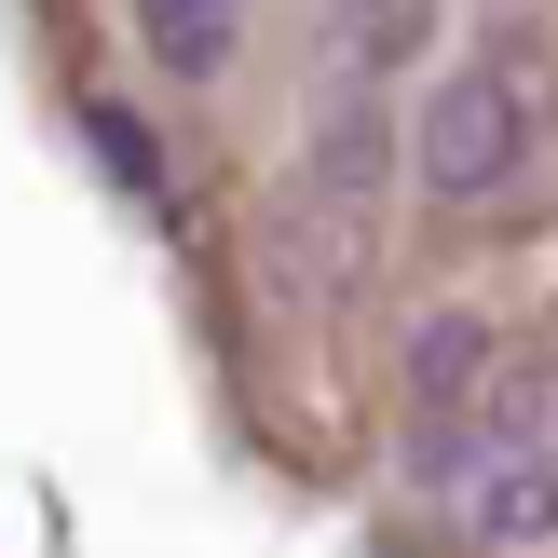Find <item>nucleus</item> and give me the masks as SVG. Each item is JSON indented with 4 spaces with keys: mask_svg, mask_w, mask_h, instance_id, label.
Segmentation results:
<instances>
[{
    "mask_svg": "<svg viewBox=\"0 0 558 558\" xmlns=\"http://www.w3.org/2000/svg\"><path fill=\"white\" fill-rule=\"evenodd\" d=\"M423 41H436V0H341V69L354 82L423 69Z\"/></svg>",
    "mask_w": 558,
    "mask_h": 558,
    "instance_id": "nucleus-7",
    "label": "nucleus"
},
{
    "mask_svg": "<svg viewBox=\"0 0 558 558\" xmlns=\"http://www.w3.org/2000/svg\"><path fill=\"white\" fill-rule=\"evenodd\" d=\"M532 109H545V54H477V69L423 82V123H409V178L423 205H490L532 163Z\"/></svg>",
    "mask_w": 558,
    "mask_h": 558,
    "instance_id": "nucleus-1",
    "label": "nucleus"
},
{
    "mask_svg": "<svg viewBox=\"0 0 558 558\" xmlns=\"http://www.w3.org/2000/svg\"><path fill=\"white\" fill-rule=\"evenodd\" d=\"M463 532L490 558H545L558 545V463H477L463 477Z\"/></svg>",
    "mask_w": 558,
    "mask_h": 558,
    "instance_id": "nucleus-3",
    "label": "nucleus"
},
{
    "mask_svg": "<svg viewBox=\"0 0 558 558\" xmlns=\"http://www.w3.org/2000/svg\"><path fill=\"white\" fill-rule=\"evenodd\" d=\"M477 450L490 463H558V354H505V368H490Z\"/></svg>",
    "mask_w": 558,
    "mask_h": 558,
    "instance_id": "nucleus-5",
    "label": "nucleus"
},
{
    "mask_svg": "<svg viewBox=\"0 0 558 558\" xmlns=\"http://www.w3.org/2000/svg\"><path fill=\"white\" fill-rule=\"evenodd\" d=\"M490 368H505V354H490L477 314H423L409 327V409H423V423H463V409L490 396Z\"/></svg>",
    "mask_w": 558,
    "mask_h": 558,
    "instance_id": "nucleus-4",
    "label": "nucleus"
},
{
    "mask_svg": "<svg viewBox=\"0 0 558 558\" xmlns=\"http://www.w3.org/2000/svg\"><path fill=\"white\" fill-rule=\"evenodd\" d=\"M136 41L163 82H218L245 54V0H136Z\"/></svg>",
    "mask_w": 558,
    "mask_h": 558,
    "instance_id": "nucleus-6",
    "label": "nucleus"
},
{
    "mask_svg": "<svg viewBox=\"0 0 558 558\" xmlns=\"http://www.w3.org/2000/svg\"><path fill=\"white\" fill-rule=\"evenodd\" d=\"M396 178H409L396 109H381V82H354V69H341V96H327V109H314V136H300V191H314V205L354 232V218H368Z\"/></svg>",
    "mask_w": 558,
    "mask_h": 558,
    "instance_id": "nucleus-2",
    "label": "nucleus"
},
{
    "mask_svg": "<svg viewBox=\"0 0 558 558\" xmlns=\"http://www.w3.org/2000/svg\"><path fill=\"white\" fill-rule=\"evenodd\" d=\"M82 136H96V163L136 191V205H163V150H150V123H136V109H82Z\"/></svg>",
    "mask_w": 558,
    "mask_h": 558,
    "instance_id": "nucleus-8",
    "label": "nucleus"
}]
</instances>
